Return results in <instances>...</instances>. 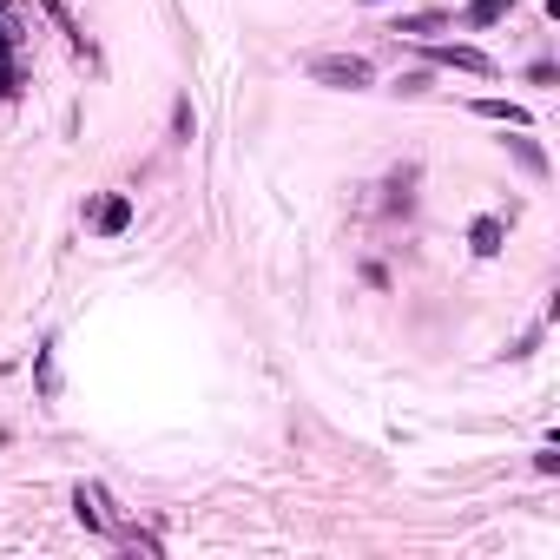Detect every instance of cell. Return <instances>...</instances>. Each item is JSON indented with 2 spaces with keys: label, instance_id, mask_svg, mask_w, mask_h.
Masks as SVG:
<instances>
[{
  "label": "cell",
  "instance_id": "5",
  "mask_svg": "<svg viewBox=\"0 0 560 560\" xmlns=\"http://www.w3.org/2000/svg\"><path fill=\"white\" fill-rule=\"evenodd\" d=\"M501 145H508L514 159H521V172H534V178H547V152H541V145H534V139H501Z\"/></svg>",
  "mask_w": 560,
  "mask_h": 560
},
{
  "label": "cell",
  "instance_id": "7",
  "mask_svg": "<svg viewBox=\"0 0 560 560\" xmlns=\"http://www.w3.org/2000/svg\"><path fill=\"white\" fill-rule=\"evenodd\" d=\"M501 14H508V0H468V14H462V20H468V27H495Z\"/></svg>",
  "mask_w": 560,
  "mask_h": 560
},
{
  "label": "cell",
  "instance_id": "1",
  "mask_svg": "<svg viewBox=\"0 0 560 560\" xmlns=\"http://www.w3.org/2000/svg\"><path fill=\"white\" fill-rule=\"evenodd\" d=\"M310 80L356 93V86H369V60H363V53H323V60H310Z\"/></svg>",
  "mask_w": 560,
  "mask_h": 560
},
{
  "label": "cell",
  "instance_id": "8",
  "mask_svg": "<svg viewBox=\"0 0 560 560\" xmlns=\"http://www.w3.org/2000/svg\"><path fill=\"white\" fill-rule=\"evenodd\" d=\"M172 132H178V145H192V132H198V112H192V99H178V106H172Z\"/></svg>",
  "mask_w": 560,
  "mask_h": 560
},
{
  "label": "cell",
  "instance_id": "2",
  "mask_svg": "<svg viewBox=\"0 0 560 560\" xmlns=\"http://www.w3.org/2000/svg\"><path fill=\"white\" fill-rule=\"evenodd\" d=\"M429 60L435 66H462V73H495V60L481 47H429Z\"/></svg>",
  "mask_w": 560,
  "mask_h": 560
},
{
  "label": "cell",
  "instance_id": "10",
  "mask_svg": "<svg viewBox=\"0 0 560 560\" xmlns=\"http://www.w3.org/2000/svg\"><path fill=\"white\" fill-rule=\"evenodd\" d=\"M369 7H376V0H369Z\"/></svg>",
  "mask_w": 560,
  "mask_h": 560
},
{
  "label": "cell",
  "instance_id": "6",
  "mask_svg": "<svg viewBox=\"0 0 560 560\" xmlns=\"http://www.w3.org/2000/svg\"><path fill=\"white\" fill-rule=\"evenodd\" d=\"M126 224H132V205H126V198H106V205H99V231H106V238H119Z\"/></svg>",
  "mask_w": 560,
  "mask_h": 560
},
{
  "label": "cell",
  "instance_id": "4",
  "mask_svg": "<svg viewBox=\"0 0 560 560\" xmlns=\"http://www.w3.org/2000/svg\"><path fill=\"white\" fill-rule=\"evenodd\" d=\"M475 112H481V119H501V126H514V132H528V106H508V99H475Z\"/></svg>",
  "mask_w": 560,
  "mask_h": 560
},
{
  "label": "cell",
  "instance_id": "9",
  "mask_svg": "<svg viewBox=\"0 0 560 560\" xmlns=\"http://www.w3.org/2000/svg\"><path fill=\"white\" fill-rule=\"evenodd\" d=\"M442 27V14H409V20H396V33H435Z\"/></svg>",
  "mask_w": 560,
  "mask_h": 560
},
{
  "label": "cell",
  "instance_id": "3",
  "mask_svg": "<svg viewBox=\"0 0 560 560\" xmlns=\"http://www.w3.org/2000/svg\"><path fill=\"white\" fill-rule=\"evenodd\" d=\"M501 238H508V231H501V218H475V224H468V251H475V257H495Z\"/></svg>",
  "mask_w": 560,
  "mask_h": 560
}]
</instances>
